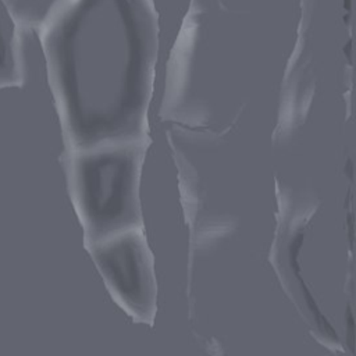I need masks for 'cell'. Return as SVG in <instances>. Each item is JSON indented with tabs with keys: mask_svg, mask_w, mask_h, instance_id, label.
Segmentation results:
<instances>
[{
	"mask_svg": "<svg viewBox=\"0 0 356 356\" xmlns=\"http://www.w3.org/2000/svg\"><path fill=\"white\" fill-rule=\"evenodd\" d=\"M22 79L19 18L8 0H0V89L19 86Z\"/></svg>",
	"mask_w": 356,
	"mask_h": 356,
	"instance_id": "1",
	"label": "cell"
}]
</instances>
